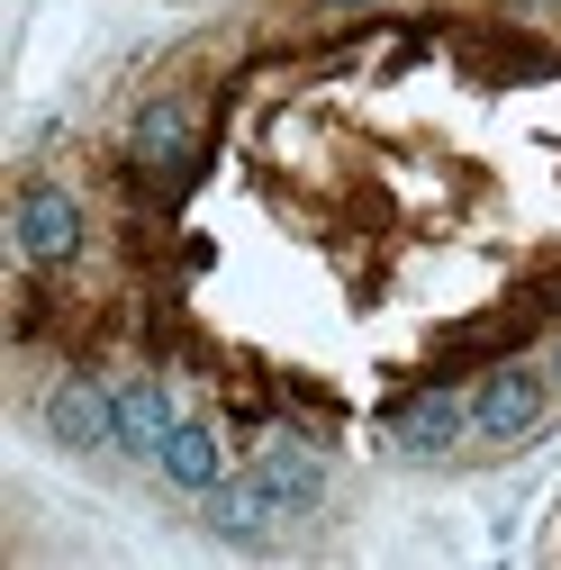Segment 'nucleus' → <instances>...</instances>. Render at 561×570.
<instances>
[{
    "label": "nucleus",
    "instance_id": "3",
    "mask_svg": "<svg viewBox=\"0 0 561 570\" xmlns=\"http://www.w3.org/2000/svg\"><path fill=\"white\" fill-rule=\"evenodd\" d=\"M37 416H46V444L63 453H118V390H100L91 372H55Z\"/></svg>",
    "mask_w": 561,
    "mask_h": 570
},
{
    "label": "nucleus",
    "instance_id": "4",
    "mask_svg": "<svg viewBox=\"0 0 561 570\" xmlns=\"http://www.w3.org/2000/svg\"><path fill=\"white\" fill-rule=\"evenodd\" d=\"M199 525L218 534V543H272L280 525H299V508H291L263 471H227L218 489L199 498Z\"/></svg>",
    "mask_w": 561,
    "mask_h": 570
},
{
    "label": "nucleus",
    "instance_id": "2",
    "mask_svg": "<svg viewBox=\"0 0 561 570\" xmlns=\"http://www.w3.org/2000/svg\"><path fill=\"white\" fill-rule=\"evenodd\" d=\"M10 245L19 263L55 272V263H73L91 245V218H82V199L63 190V181H19V208H10Z\"/></svg>",
    "mask_w": 561,
    "mask_h": 570
},
{
    "label": "nucleus",
    "instance_id": "1",
    "mask_svg": "<svg viewBox=\"0 0 561 570\" xmlns=\"http://www.w3.org/2000/svg\"><path fill=\"white\" fill-rule=\"evenodd\" d=\"M543 416H552V363L534 372V363L508 353V363H489V381L471 390V435L480 444H525Z\"/></svg>",
    "mask_w": 561,
    "mask_h": 570
},
{
    "label": "nucleus",
    "instance_id": "7",
    "mask_svg": "<svg viewBox=\"0 0 561 570\" xmlns=\"http://www.w3.org/2000/svg\"><path fill=\"white\" fill-rule=\"evenodd\" d=\"M173 425H181V407H173V390H164L155 372H136V381H118V453H136V462H155Z\"/></svg>",
    "mask_w": 561,
    "mask_h": 570
},
{
    "label": "nucleus",
    "instance_id": "5",
    "mask_svg": "<svg viewBox=\"0 0 561 570\" xmlns=\"http://www.w3.org/2000/svg\"><path fill=\"white\" fill-rule=\"evenodd\" d=\"M471 435V399L453 390V381H426L407 407H390V453H407V462H435V453H453Z\"/></svg>",
    "mask_w": 561,
    "mask_h": 570
},
{
    "label": "nucleus",
    "instance_id": "10",
    "mask_svg": "<svg viewBox=\"0 0 561 570\" xmlns=\"http://www.w3.org/2000/svg\"><path fill=\"white\" fill-rule=\"evenodd\" d=\"M552 390H561V344H552Z\"/></svg>",
    "mask_w": 561,
    "mask_h": 570
},
{
    "label": "nucleus",
    "instance_id": "8",
    "mask_svg": "<svg viewBox=\"0 0 561 570\" xmlns=\"http://www.w3.org/2000/svg\"><path fill=\"white\" fill-rule=\"evenodd\" d=\"M155 471H164L173 489L208 498V489L227 480V444H218V425H199V416H181L173 435H164V453H155Z\"/></svg>",
    "mask_w": 561,
    "mask_h": 570
},
{
    "label": "nucleus",
    "instance_id": "6",
    "mask_svg": "<svg viewBox=\"0 0 561 570\" xmlns=\"http://www.w3.org/2000/svg\"><path fill=\"white\" fill-rule=\"evenodd\" d=\"M254 471H263L280 498H291L299 517H317V508H326V489H335V462H326L308 435H272V444L254 453Z\"/></svg>",
    "mask_w": 561,
    "mask_h": 570
},
{
    "label": "nucleus",
    "instance_id": "9",
    "mask_svg": "<svg viewBox=\"0 0 561 570\" xmlns=\"http://www.w3.org/2000/svg\"><path fill=\"white\" fill-rule=\"evenodd\" d=\"M317 10H381V0H317Z\"/></svg>",
    "mask_w": 561,
    "mask_h": 570
}]
</instances>
